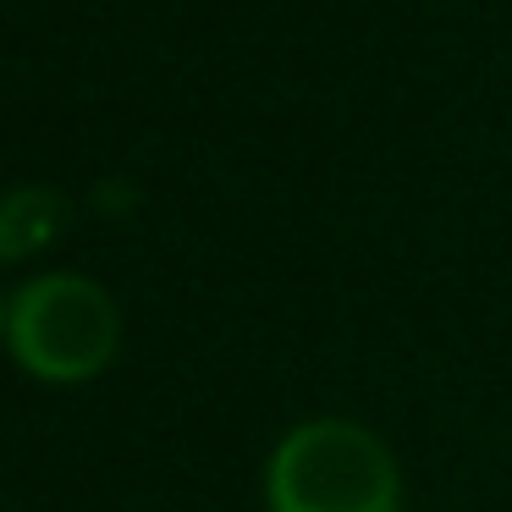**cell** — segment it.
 <instances>
[{"label": "cell", "instance_id": "1", "mask_svg": "<svg viewBox=\"0 0 512 512\" xmlns=\"http://www.w3.org/2000/svg\"><path fill=\"white\" fill-rule=\"evenodd\" d=\"M265 512H402L397 457L358 419H303L265 463Z\"/></svg>", "mask_w": 512, "mask_h": 512}, {"label": "cell", "instance_id": "2", "mask_svg": "<svg viewBox=\"0 0 512 512\" xmlns=\"http://www.w3.org/2000/svg\"><path fill=\"white\" fill-rule=\"evenodd\" d=\"M122 309L83 270H45L12 292V347L17 369L45 386H83L116 358Z\"/></svg>", "mask_w": 512, "mask_h": 512}, {"label": "cell", "instance_id": "3", "mask_svg": "<svg viewBox=\"0 0 512 512\" xmlns=\"http://www.w3.org/2000/svg\"><path fill=\"white\" fill-rule=\"evenodd\" d=\"M6 325H12V298H0V342H6Z\"/></svg>", "mask_w": 512, "mask_h": 512}]
</instances>
